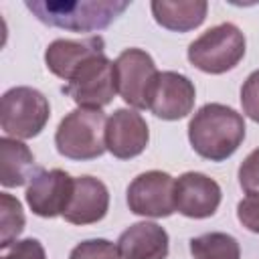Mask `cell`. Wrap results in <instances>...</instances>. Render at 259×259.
I'll list each match as a JSON object with an SVG mask.
<instances>
[{"label": "cell", "mask_w": 259, "mask_h": 259, "mask_svg": "<svg viewBox=\"0 0 259 259\" xmlns=\"http://www.w3.org/2000/svg\"><path fill=\"white\" fill-rule=\"evenodd\" d=\"M239 184L249 196H259V148H255L239 166Z\"/></svg>", "instance_id": "44dd1931"}, {"label": "cell", "mask_w": 259, "mask_h": 259, "mask_svg": "<svg viewBox=\"0 0 259 259\" xmlns=\"http://www.w3.org/2000/svg\"><path fill=\"white\" fill-rule=\"evenodd\" d=\"M69 259H121V255L115 243L107 239H89L79 243L71 251Z\"/></svg>", "instance_id": "ffe728a7"}, {"label": "cell", "mask_w": 259, "mask_h": 259, "mask_svg": "<svg viewBox=\"0 0 259 259\" xmlns=\"http://www.w3.org/2000/svg\"><path fill=\"white\" fill-rule=\"evenodd\" d=\"M2 259H47L45 255V247L40 245V241L36 239H22L16 241Z\"/></svg>", "instance_id": "cb8c5ba5"}, {"label": "cell", "mask_w": 259, "mask_h": 259, "mask_svg": "<svg viewBox=\"0 0 259 259\" xmlns=\"http://www.w3.org/2000/svg\"><path fill=\"white\" fill-rule=\"evenodd\" d=\"M103 53H105V42L101 36H87V38H79V40L57 38L47 47L45 63L53 75L69 81L83 63H87L91 57L103 55Z\"/></svg>", "instance_id": "5bb4252c"}, {"label": "cell", "mask_w": 259, "mask_h": 259, "mask_svg": "<svg viewBox=\"0 0 259 259\" xmlns=\"http://www.w3.org/2000/svg\"><path fill=\"white\" fill-rule=\"evenodd\" d=\"M245 34L231 22L204 30L188 45V61L202 73L221 75L235 69L245 57Z\"/></svg>", "instance_id": "277c9868"}, {"label": "cell", "mask_w": 259, "mask_h": 259, "mask_svg": "<svg viewBox=\"0 0 259 259\" xmlns=\"http://www.w3.org/2000/svg\"><path fill=\"white\" fill-rule=\"evenodd\" d=\"M117 93L136 109H150L152 91L160 71L154 59L142 49H125L113 61Z\"/></svg>", "instance_id": "8992f818"}, {"label": "cell", "mask_w": 259, "mask_h": 259, "mask_svg": "<svg viewBox=\"0 0 259 259\" xmlns=\"http://www.w3.org/2000/svg\"><path fill=\"white\" fill-rule=\"evenodd\" d=\"M105 127L107 117L101 109L77 107L61 119L55 132L57 152L69 160H95L107 150Z\"/></svg>", "instance_id": "3957f363"}, {"label": "cell", "mask_w": 259, "mask_h": 259, "mask_svg": "<svg viewBox=\"0 0 259 259\" xmlns=\"http://www.w3.org/2000/svg\"><path fill=\"white\" fill-rule=\"evenodd\" d=\"M42 168L36 166L34 154L16 138L0 140V182L6 188H16L30 182Z\"/></svg>", "instance_id": "2e32d148"}, {"label": "cell", "mask_w": 259, "mask_h": 259, "mask_svg": "<svg viewBox=\"0 0 259 259\" xmlns=\"http://www.w3.org/2000/svg\"><path fill=\"white\" fill-rule=\"evenodd\" d=\"M241 105L243 113L255 123H259V69L245 79L241 87Z\"/></svg>", "instance_id": "7402d4cb"}, {"label": "cell", "mask_w": 259, "mask_h": 259, "mask_svg": "<svg viewBox=\"0 0 259 259\" xmlns=\"http://www.w3.org/2000/svg\"><path fill=\"white\" fill-rule=\"evenodd\" d=\"M24 6L45 24L73 30L91 32L109 26L127 6V0H77V2H47L26 0Z\"/></svg>", "instance_id": "7a4b0ae2"}, {"label": "cell", "mask_w": 259, "mask_h": 259, "mask_svg": "<svg viewBox=\"0 0 259 259\" xmlns=\"http://www.w3.org/2000/svg\"><path fill=\"white\" fill-rule=\"evenodd\" d=\"M223 192L217 180L200 172H184L174 182L176 210L188 219L212 217L221 204Z\"/></svg>", "instance_id": "30bf717a"}, {"label": "cell", "mask_w": 259, "mask_h": 259, "mask_svg": "<svg viewBox=\"0 0 259 259\" xmlns=\"http://www.w3.org/2000/svg\"><path fill=\"white\" fill-rule=\"evenodd\" d=\"M24 231L22 204L8 192L0 194V247L8 249L16 243V237Z\"/></svg>", "instance_id": "d6986e66"}, {"label": "cell", "mask_w": 259, "mask_h": 259, "mask_svg": "<svg viewBox=\"0 0 259 259\" xmlns=\"http://www.w3.org/2000/svg\"><path fill=\"white\" fill-rule=\"evenodd\" d=\"M63 91L79 107L101 109L103 105L111 103L113 95L117 93L113 63L105 57V53L91 57L75 71V75L67 81Z\"/></svg>", "instance_id": "52a82bcc"}, {"label": "cell", "mask_w": 259, "mask_h": 259, "mask_svg": "<svg viewBox=\"0 0 259 259\" xmlns=\"http://www.w3.org/2000/svg\"><path fill=\"white\" fill-rule=\"evenodd\" d=\"M194 99H196V89L186 75L176 71H162L152 91L150 109L156 117L174 121L186 117L192 111Z\"/></svg>", "instance_id": "8fae6325"}, {"label": "cell", "mask_w": 259, "mask_h": 259, "mask_svg": "<svg viewBox=\"0 0 259 259\" xmlns=\"http://www.w3.org/2000/svg\"><path fill=\"white\" fill-rule=\"evenodd\" d=\"M49 117V99L34 87H12L0 99V125L8 138L28 140L38 136Z\"/></svg>", "instance_id": "5b68a950"}, {"label": "cell", "mask_w": 259, "mask_h": 259, "mask_svg": "<svg viewBox=\"0 0 259 259\" xmlns=\"http://www.w3.org/2000/svg\"><path fill=\"white\" fill-rule=\"evenodd\" d=\"M73 182L65 170H40L26 188V202L36 217L55 219L65 212L73 194Z\"/></svg>", "instance_id": "9c48e42d"}, {"label": "cell", "mask_w": 259, "mask_h": 259, "mask_svg": "<svg viewBox=\"0 0 259 259\" xmlns=\"http://www.w3.org/2000/svg\"><path fill=\"white\" fill-rule=\"evenodd\" d=\"M150 142L146 119L134 109H115L105 127V148L119 160L140 156Z\"/></svg>", "instance_id": "7c38bea8"}, {"label": "cell", "mask_w": 259, "mask_h": 259, "mask_svg": "<svg viewBox=\"0 0 259 259\" xmlns=\"http://www.w3.org/2000/svg\"><path fill=\"white\" fill-rule=\"evenodd\" d=\"M150 8L160 26L174 32H188L202 24L208 4L204 0H154Z\"/></svg>", "instance_id": "e0dca14e"}, {"label": "cell", "mask_w": 259, "mask_h": 259, "mask_svg": "<svg viewBox=\"0 0 259 259\" xmlns=\"http://www.w3.org/2000/svg\"><path fill=\"white\" fill-rule=\"evenodd\" d=\"M237 219L239 223L259 235V196H247L237 204Z\"/></svg>", "instance_id": "603a6c76"}, {"label": "cell", "mask_w": 259, "mask_h": 259, "mask_svg": "<svg viewBox=\"0 0 259 259\" xmlns=\"http://www.w3.org/2000/svg\"><path fill=\"white\" fill-rule=\"evenodd\" d=\"M109 208L107 186L93 176H79L73 182V194L63 219L71 225H93L99 223Z\"/></svg>", "instance_id": "4fadbf2b"}, {"label": "cell", "mask_w": 259, "mask_h": 259, "mask_svg": "<svg viewBox=\"0 0 259 259\" xmlns=\"http://www.w3.org/2000/svg\"><path fill=\"white\" fill-rule=\"evenodd\" d=\"M245 130V119L239 111L223 103H206L192 115L188 140L198 156L210 162H223L239 150Z\"/></svg>", "instance_id": "6da1fadb"}, {"label": "cell", "mask_w": 259, "mask_h": 259, "mask_svg": "<svg viewBox=\"0 0 259 259\" xmlns=\"http://www.w3.org/2000/svg\"><path fill=\"white\" fill-rule=\"evenodd\" d=\"M190 253L194 259H241L237 239L227 233H204L190 239Z\"/></svg>", "instance_id": "ac0fdd59"}, {"label": "cell", "mask_w": 259, "mask_h": 259, "mask_svg": "<svg viewBox=\"0 0 259 259\" xmlns=\"http://www.w3.org/2000/svg\"><path fill=\"white\" fill-rule=\"evenodd\" d=\"M168 243V233L160 225L144 221L119 235L117 249L121 259H166Z\"/></svg>", "instance_id": "9a60e30c"}, {"label": "cell", "mask_w": 259, "mask_h": 259, "mask_svg": "<svg viewBox=\"0 0 259 259\" xmlns=\"http://www.w3.org/2000/svg\"><path fill=\"white\" fill-rule=\"evenodd\" d=\"M174 178L162 170H148L127 186V206L134 214L164 219L176 210Z\"/></svg>", "instance_id": "ba28073f"}]
</instances>
